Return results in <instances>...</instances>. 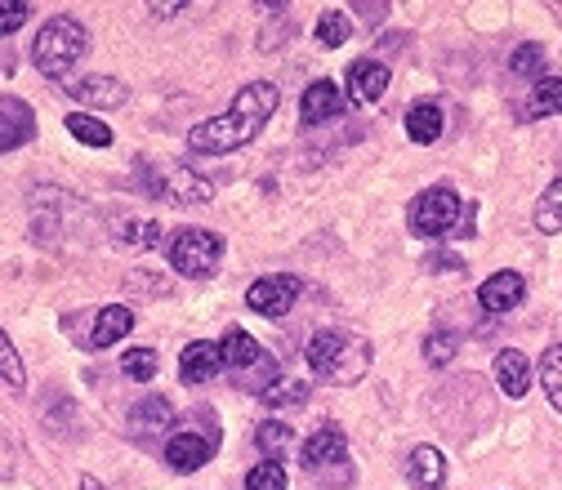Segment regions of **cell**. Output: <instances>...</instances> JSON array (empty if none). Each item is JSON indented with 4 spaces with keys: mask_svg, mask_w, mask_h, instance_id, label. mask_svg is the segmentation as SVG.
Returning <instances> with one entry per match:
<instances>
[{
    "mask_svg": "<svg viewBox=\"0 0 562 490\" xmlns=\"http://www.w3.org/2000/svg\"><path fill=\"white\" fill-rule=\"evenodd\" d=\"M496 383L504 388V397H527V388H532V366L518 348H504L496 357Z\"/></svg>",
    "mask_w": 562,
    "mask_h": 490,
    "instance_id": "obj_17",
    "label": "cell"
},
{
    "mask_svg": "<svg viewBox=\"0 0 562 490\" xmlns=\"http://www.w3.org/2000/svg\"><path fill=\"white\" fill-rule=\"evenodd\" d=\"M68 134H76V143H85V147H112V130L99 117H89V112H72Z\"/></svg>",
    "mask_w": 562,
    "mask_h": 490,
    "instance_id": "obj_24",
    "label": "cell"
},
{
    "mask_svg": "<svg viewBox=\"0 0 562 490\" xmlns=\"http://www.w3.org/2000/svg\"><path fill=\"white\" fill-rule=\"evenodd\" d=\"M313 383H300V379H272L259 388V402L272 406V411H291V406H304L308 402Z\"/></svg>",
    "mask_w": 562,
    "mask_h": 490,
    "instance_id": "obj_21",
    "label": "cell"
},
{
    "mask_svg": "<svg viewBox=\"0 0 562 490\" xmlns=\"http://www.w3.org/2000/svg\"><path fill=\"white\" fill-rule=\"evenodd\" d=\"M300 277H259L251 290H246V308L259 313V317H286L300 299Z\"/></svg>",
    "mask_w": 562,
    "mask_h": 490,
    "instance_id": "obj_7",
    "label": "cell"
},
{
    "mask_svg": "<svg viewBox=\"0 0 562 490\" xmlns=\"http://www.w3.org/2000/svg\"><path fill=\"white\" fill-rule=\"evenodd\" d=\"M219 353H223V366H232V370H251V366L264 362V348L255 343V334H246L242 326H232V330L219 339Z\"/></svg>",
    "mask_w": 562,
    "mask_h": 490,
    "instance_id": "obj_18",
    "label": "cell"
},
{
    "mask_svg": "<svg viewBox=\"0 0 562 490\" xmlns=\"http://www.w3.org/2000/svg\"><path fill=\"white\" fill-rule=\"evenodd\" d=\"M255 441H259V451H264V455H281V451L291 446V424H277V419H268V424H259Z\"/></svg>",
    "mask_w": 562,
    "mask_h": 490,
    "instance_id": "obj_30",
    "label": "cell"
},
{
    "mask_svg": "<svg viewBox=\"0 0 562 490\" xmlns=\"http://www.w3.org/2000/svg\"><path fill=\"white\" fill-rule=\"evenodd\" d=\"M170 419V402L166 397H148L144 406H134V424L138 428H161Z\"/></svg>",
    "mask_w": 562,
    "mask_h": 490,
    "instance_id": "obj_34",
    "label": "cell"
},
{
    "mask_svg": "<svg viewBox=\"0 0 562 490\" xmlns=\"http://www.w3.org/2000/svg\"><path fill=\"white\" fill-rule=\"evenodd\" d=\"M460 196L451 187H429V192H419L415 196V206H411V232L415 236H442L460 223Z\"/></svg>",
    "mask_w": 562,
    "mask_h": 490,
    "instance_id": "obj_5",
    "label": "cell"
},
{
    "mask_svg": "<svg viewBox=\"0 0 562 490\" xmlns=\"http://www.w3.org/2000/svg\"><path fill=\"white\" fill-rule=\"evenodd\" d=\"M81 490H108V486H99L94 477H81Z\"/></svg>",
    "mask_w": 562,
    "mask_h": 490,
    "instance_id": "obj_36",
    "label": "cell"
},
{
    "mask_svg": "<svg viewBox=\"0 0 562 490\" xmlns=\"http://www.w3.org/2000/svg\"><path fill=\"white\" fill-rule=\"evenodd\" d=\"M219 370H223V353H219V343H210V339H193L183 348V357H179L183 383H210Z\"/></svg>",
    "mask_w": 562,
    "mask_h": 490,
    "instance_id": "obj_14",
    "label": "cell"
},
{
    "mask_svg": "<svg viewBox=\"0 0 562 490\" xmlns=\"http://www.w3.org/2000/svg\"><path fill=\"white\" fill-rule=\"evenodd\" d=\"M148 187H152V196H170V201H179V206H206L215 196V183L201 179L197 170H187V166L148 170Z\"/></svg>",
    "mask_w": 562,
    "mask_h": 490,
    "instance_id": "obj_6",
    "label": "cell"
},
{
    "mask_svg": "<svg viewBox=\"0 0 562 490\" xmlns=\"http://www.w3.org/2000/svg\"><path fill=\"white\" fill-rule=\"evenodd\" d=\"M389 89V63H375V59H357L349 68V94L353 103H375V98H384Z\"/></svg>",
    "mask_w": 562,
    "mask_h": 490,
    "instance_id": "obj_15",
    "label": "cell"
},
{
    "mask_svg": "<svg viewBox=\"0 0 562 490\" xmlns=\"http://www.w3.org/2000/svg\"><path fill=\"white\" fill-rule=\"evenodd\" d=\"M246 490H286V468H281L277 460L255 464L251 477H246Z\"/></svg>",
    "mask_w": 562,
    "mask_h": 490,
    "instance_id": "obj_29",
    "label": "cell"
},
{
    "mask_svg": "<svg viewBox=\"0 0 562 490\" xmlns=\"http://www.w3.org/2000/svg\"><path fill=\"white\" fill-rule=\"evenodd\" d=\"M281 94L272 81H251L237 89V98H232V108L223 117H210L206 125H197L193 134H187V147L201 157H223V152H237L242 143H251L277 112Z\"/></svg>",
    "mask_w": 562,
    "mask_h": 490,
    "instance_id": "obj_1",
    "label": "cell"
},
{
    "mask_svg": "<svg viewBox=\"0 0 562 490\" xmlns=\"http://www.w3.org/2000/svg\"><path fill=\"white\" fill-rule=\"evenodd\" d=\"M455 348H460V339H455L451 330H438V334L425 339V362H429V366H447V362L455 357Z\"/></svg>",
    "mask_w": 562,
    "mask_h": 490,
    "instance_id": "obj_32",
    "label": "cell"
},
{
    "mask_svg": "<svg viewBox=\"0 0 562 490\" xmlns=\"http://www.w3.org/2000/svg\"><path fill=\"white\" fill-rule=\"evenodd\" d=\"M36 138V112L14 94H0V157Z\"/></svg>",
    "mask_w": 562,
    "mask_h": 490,
    "instance_id": "obj_8",
    "label": "cell"
},
{
    "mask_svg": "<svg viewBox=\"0 0 562 490\" xmlns=\"http://www.w3.org/2000/svg\"><path fill=\"white\" fill-rule=\"evenodd\" d=\"M166 259L179 277H210L223 259V236L206 228H179L166 241Z\"/></svg>",
    "mask_w": 562,
    "mask_h": 490,
    "instance_id": "obj_4",
    "label": "cell"
},
{
    "mask_svg": "<svg viewBox=\"0 0 562 490\" xmlns=\"http://www.w3.org/2000/svg\"><path fill=\"white\" fill-rule=\"evenodd\" d=\"M523 294H527V281L513 272V268H504V272H496V277H487L478 285V304L487 313H509V308L523 304Z\"/></svg>",
    "mask_w": 562,
    "mask_h": 490,
    "instance_id": "obj_13",
    "label": "cell"
},
{
    "mask_svg": "<svg viewBox=\"0 0 562 490\" xmlns=\"http://www.w3.org/2000/svg\"><path fill=\"white\" fill-rule=\"evenodd\" d=\"M406 134L415 143H438V134H442V108L438 103H415L406 112Z\"/></svg>",
    "mask_w": 562,
    "mask_h": 490,
    "instance_id": "obj_23",
    "label": "cell"
},
{
    "mask_svg": "<svg viewBox=\"0 0 562 490\" xmlns=\"http://www.w3.org/2000/svg\"><path fill=\"white\" fill-rule=\"evenodd\" d=\"M340 112H344V94L331 81H313L304 89V98H300V121L304 125H326V121H335Z\"/></svg>",
    "mask_w": 562,
    "mask_h": 490,
    "instance_id": "obj_12",
    "label": "cell"
},
{
    "mask_svg": "<svg viewBox=\"0 0 562 490\" xmlns=\"http://www.w3.org/2000/svg\"><path fill=\"white\" fill-rule=\"evenodd\" d=\"M108 236L121 245V250H152L157 236H161V223L148 219V215L112 210V215H108Z\"/></svg>",
    "mask_w": 562,
    "mask_h": 490,
    "instance_id": "obj_9",
    "label": "cell"
},
{
    "mask_svg": "<svg viewBox=\"0 0 562 490\" xmlns=\"http://www.w3.org/2000/svg\"><path fill=\"white\" fill-rule=\"evenodd\" d=\"M0 379L14 383V388H23V383H27V366H23V357H19V348L10 343V334H5V330H0Z\"/></svg>",
    "mask_w": 562,
    "mask_h": 490,
    "instance_id": "obj_28",
    "label": "cell"
},
{
    "mask_svg": "<svg viewBox=\"0 0 562 490\" xmlns=\"http://www.w3.org/2000/svg\"><path fill=\"white\" fill-rule=\"evenodd\" d=\"M85 49H89V32H85L76 19L59 14V19H50V23L36 32V40H32V63H36V72H45V76H63V72H72V68L85 59Z\"/></svg>",
    "mask_w": 562,
    "mask_h": 490,
    "instance_id": "obj_3",
    "label": "cell"
},
{
    "mask_svg": "<svg viewBox=\"0 0 562 490\" xmlns=\"http://www.w3.org/2000/svg\"><path fill=\"white\" fill-rule=\"evenodd\" d=\"M540 68H545V49L540 45H518V49H513V59H509L513 76H536Z\"/></svg>",
    "mask_w": 562,
    "mask_h": 490,
    "instance_id": "obj_33",
    "label": "cell"
},
{
    "mask_svg": "<svg viewBox=\"0 0 562 490\" xmlns=\"http://www.w3.org/2000/svg\"><path fill=\"white\" fill-rule=\"evenodd\" d=\"M349 36H353V19H349L344 10H326V14L317 19V40H321L326 49H340Z\"/></svg>",
    "mask_w": 562,
    "mask_h": 490,
    "instance_id": "obj_25",
    "label": "cell"
},
{
    "mask_svg": "<svg viewBox=\"0 0 562 490\" xmlns=\"http://www.w3.org/2000/svg\"><path fill=\"white\" fill-rule=\"evenodd\" d=\"M121 370H125L130 379H138V383H148V379L157 375V353H152V348H130V353L121 357Z\"/></svg>",
    "mask_w": 562,
    "mask_h": 490,
    "instance_id": "obj_31",
    "label": "cell"
},
{
    "mask_svg": "<svg viewBox=\"0 0 562 490\" xmlns=\"http://www.w3.org/2000/svg\"><path fill=\"white\" fill-rule=\"evenodd\" d=\"M308 370L321 383H357L370 370V348L366 339L349 334V330H317L308 339Z\"/></svg>",
    "mask_w": 562,
    "mask_h": 490,
    "instance_id": "obj_2",
    "label": "cell"
},
{
    "mask_svg": "<svg viewBox=\"0 0 562 490\" xmlns=\"http://www.w3.org/2000/svg\"><path fill=\"white\" fill-rule=\"evenodd\" d=\"M540 383H545V392H549L553 411H562V343H558V348H549V353H545V366H540Z\"/></svg>",
    "mask_w": 562,
    "mask_h": 490,
    "instance_id": "obj_27",
    "label": "cell"
},
{
    "mask_svg": "<svg viewBox=\"0 0 562 490\" xmlns=\"http://www.w3.org/2000/svg\"><path fill=\"white\" fill-rule=\"evenodd\" d=\"M27 14H32V5H23V0H0V36L19 32L27 23Z\"/></svg>",
    "mask_w": 562,
    "mask_h": 490,
    "instance_id": "obj_35",
    "label": "cell"
},
{
    "mask_svg": "<svg viewBox=\"0 0 562 490\" xmlns=\"http://www.w3.org/2000/svg\"><path fill=\"white\" fill-rule=\"evenodd\" d=\"M344 460H349V441H344L340 428H317V432L304 441V455H300V464H304L308 473H326V468H335V464H344Z\"/></svg>",
    "mask_w": 562,
    "mask_h": 490,
    "instance_id": "obj_10",
    "label": "cell"
},
{
    "mask_svg": "<svg viewBox=\"0 0 562 490\" xmlns=\"http://www.w3.org/2000/svg\"><path fill=\"white\" fill-rule=\"evenodd\" d=\"M72 98H76V103H85V108H121L130 98V89L121 81H112V76H85L72 89Z\"/></svg>",
    "mask_w": 562,
    "mask_h": 490,
    "instance_id": "obj_16",
    "label": "cell"
},
{
    "mask_svg": "<svg viewBox=\"0 0 562 490\" xmlns=\"http://www.w3.org/2000/svg\"><path fill=\"white\" fill-rule=\"evenodd\" d=\"M536 228L540 232H562V179L540 196V206H536Z\"/></svg>",
    "mask_w": 562,
    "mask_h": 490,
    "instance_id": "obj_26",
    "label": "cell"
},
{
    "mask_svg": "<svg viewBox=\"0 0 562 490\" xmlns=\"http://www.w3.org/2000/svg\"><path fill=\"white\" fill-rule=\"evenodd\" d=\"M130 330H134V313L125 304L99 308V321H94V334H89V348H112V343L125 339Z\"/></svg>",
    "mask_w": 562,
    "mask_h": 490,
    "instance_id": "obj_20",
    "label": "cell"
},
{
    "mask_svg": "<svg viewBox=\"0 0 562 490\" xmlns=\"http://www.w3.org/2000/svg\"><path fill=\"white\" fill-rule=\"evenodd\" d=\"M553 112H562V76H540L527 98V121H540Z\"/></svg>",
    "mask_w": 562,
    "mask_h": 490,
    "instance_id": "obj_22",
    "label": "cell"
},
{
    "mask_svg": "<svg viewBox=\"0 0 562 490\" xmlns=\"http://www.w3.org/2000/svg\"><path fill=\"white\" fill-rule=\"evenodd\" d=\"M210 455H215V437H201V432H174L166 441V464L174 473H197L206 468Z\"/></svg>",
    "mask_w": 562,
    "mask_h": 490,
    "instance_id": "obj_11",
    "label": "cell"
},
{
    "mask_svg": "<svg viewBox=\"0 0 562 490\" xmlns=\"http://www.w3.org/2000/svg\"><path fill=\"white\" fill-rule=\"evenodd\" d=\"M442 477H447V464H442V455H438L433 446H415V451L406 455V481H411V486L438 490Z\"/></svg>",
    "mask_w": 562,
    "mask_h": 490,
    "instance_id": "obj_19",
    "label": "cell"
}]
</instances>
